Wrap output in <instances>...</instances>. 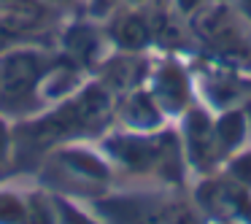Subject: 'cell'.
Wrapping results in <instances>:
<instances>
[{"label":"cell","instance_id":"5","mask_svg":"<svg viewBox=\"0 0 251 224\" xmlns=\"http://www.w3.org/2000/svg\"><path fill=\"white\" fill-rule=\"evenodd\" d=\"M14 178V146H11V122L0 116V184Z\"/></svg>","mask_w":251,"mask_h":224},{"label":"cell","instance_id":"6","mask_svg":"<svg viewBox=\"0 0 251 224\" xmlns=\"http://www.w3.org/2000/svg\"><path fill=\"white\" fill-rule=\"evenodd\" d=\"M25 41L27 38H22L14 25H8L6 19H0V51H6L8 46H14V44H25Z\"/></svg>","mask_w":251,"mask_h":224},{"label":"cell","instance_id":"1","mask_svg":"<svg viewBox=\"0 0 251 224\" xmlns=\"http://www.w3.org/2000/svg\"><path fill=\"white\" fill-rule=\"evenodd\" d=\"M54 44L25 41L0 51V116L19 122L44 111V81L60 62Z\"/></svg>","mask_w":251,"mask_h":224},{"label":"cell","instance_id":"4","mask_svg":"<svg viewBox=\"0 0 251 224\" xmlns=\"http://www.w3.org/2000/svg\"><path fill=\"white\" fill-rule=\"evenodd\" d=\"M54 195V192H51ZM54 208H57V224H100L89 216V211H84L78 205V200L65 195H54Z\"/></svg>","mask_w":251,"mask_h":224},{"label":"cell","instance_id":"2","mask_svg":"<svg viewBox=\"0 0 251 224\" xmlns=\"http://www.w3.org/2000/svg\"><path fill=\"white\" fill-rule=\"evenodd\" d=\"M33 178L54 195L81 200V197H92L89 192L92 184H103L108 178V168L100 159V154L73 141L46 154Z\"/></svg>","mask_w":251,"mask_h":224},{"label":"cell","instance_id":"3","mask_svg":"<svg viewBox=\"0 0 251 224\" xmlns=\"http://www.w3.org/2000/svg\"><path fill=\"white\" fill-rule=\"evenodd\" d=\"M54 46L60 54H65L81 71H92L100 62L98 54L100 33L95 27V22H89V19H73V22L60 25L54 33Z\"/></svg>","mask_w":251,"mask_h":224}]
</instances>
